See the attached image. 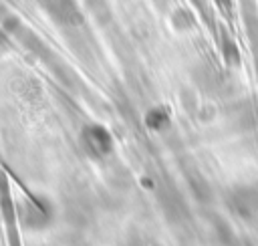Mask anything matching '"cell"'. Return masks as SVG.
I'll return each mask as SVG.
<instances>
[{"mask_svg":"<svg viewBox=\"0 0 258 246\" xmlns=\"http://www.w3.org/2000/svg\"><path fill=\"white\" fill-rule=\"evenodd\" d=\"M0 214H2V220H4V230H6L8 246H22V238H20L16 208H14V202H12L8 173L2 167H0Z\"/></svg>","mask_w":258,"mask_h":246,"instance_id":"6da1fadb","label":"cell"}]
</instances>
